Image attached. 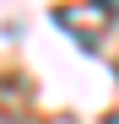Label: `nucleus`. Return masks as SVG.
Returning a JSON list of instances; mask_svg holds the SVG:
<instances>
[{
	"label": "nucleus",
	"mask_w": 119,
	"mask_h": 124,
	"mask_svg": "<svg viewBox=\"0 0 119 124\" xmlns=\"http://www.w3.org/2000/svg\"><path fill=\"white\" fill-rule=\"evenodd\" d=\"M97 11H108V16H119V0H92Z\"/></svg>",
	"instance_id": "1"
},
{
	"label": "nucleus",
	"mask_w": 119,
	"mask_h": 124,
	"mask_svg": "<svg viewBox=\"0 0 119 124\" xmlns=\"http://www.w3.org/2000/svg\"><path fill=\"white\" fill-rule=\"evenodd\" d=\"M103 124H119V113H108V119H103Z\"/></svg>",
	"instance_id": "2"
}]
</instances>
